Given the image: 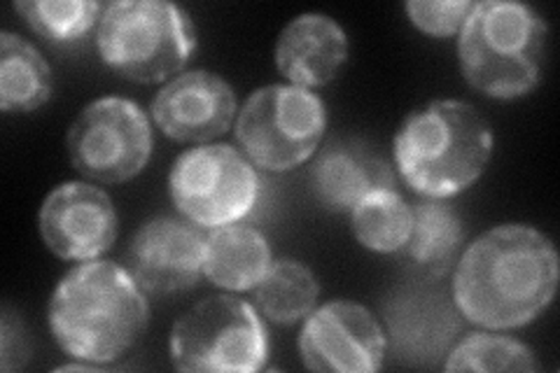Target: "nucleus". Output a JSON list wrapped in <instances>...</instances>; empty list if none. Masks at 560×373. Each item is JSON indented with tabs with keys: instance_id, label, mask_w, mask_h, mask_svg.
I'll return each instance as SVG.
<instances>
[{
	"instance_id": "obj_1",
	"label": "nucleus",
	"mask_w": 560,
	"mask_h": 373,
	"mask_svg": "<svg viewBox=\"0 0 560 373\" xmlns=\"http://www.w3.org/2000/svg\"><path fill=\"white\" fill-rule=\"evenodd\" d=\"M558 278V253L549 236L528 224H502L463 253L453 276V301L471 325L518 329L547 311Z\"/></svg>"
},
{
	"instance_id": "obj_2",
	"label": "nucleus",
	"mask_w": 560,
	"mask_h": 373,
	"mask_svg": "<svg viewBox=\"0 0 560 373\" xmlns=\"http://www.w3.org/2000/svg\"><path fill=\"white\" fill-rule=\"evenodd\" d=\"M49 329L73 360L110 364L148 327V299L129 269L92 259L68 271L49 299Z\"/></svg>"
},
{
	"instance_id": "obj_3",
	"label": "nucleus",
	"mask_w": 560,
	"mask_h": 373,
	"mask_svg": "<svg viewBox=\"0 0 560 373\" xmlns=\"http://www.w3.org/2000/svg\"><path fill=\"white\" fill-rule=\"evenodd\" d=\"M395 164L425 199H451L475 185L493 154V131L465 101H432L413 110L395 136Z\"/></svg>"
},
{
	"instance_id": "obj_4",
	"label": "nucleus",
	"mask_w": 560,
	"mask_h": 373,
	"mask_svg": "<svg viewBox=\"0 0 560 373\" xmlns=\"http://www.w3.org/2000/svg\"><path fill=\"white\" fill-rule=\"evenodd\" d=\"M547 22L535 8L512 0L477 3L460 31L463 78L490 98L512 101L539 84Z\"/></svg>"
},
{
	"instance_id": "obj_5",
	"label": "nucleus",
	"mask_w": 560,
	"mask_h": 373,
	"mask_svg": "<svg viewBox=\"0 0 560 373\" xmlns=\"http://www.w3.org/2000/svg\"><path fill=\"white\" fill-rule=\"evenodd\" d=\"M101 59L121 78L154 84L183 70L197 49L189 14L164 0H119L105 5L96 28Z\"/></svg>"
},
{
	"instance_id": "obj_6",
	"label": "nucleus",
	"mask_w": 560,
	"mask_h": 373,
	"mask_svg": "<svg viewBox=\"0 0 560 373\" xmlns=\"http://www.w3.org/2000/svg\"><path fill=\"white\" fill-rule=\"evenodd\" d=\"M171 360L189 373H255L269 360L267 327L248 301L208 296L173 325Z\"/></svg>"
},
{
	"instance_id": "obj_7",
	"label": "nucleus",
	"mask_w": 560,
	"mask_h": 373,
	"mask_svg": "<svg viewBox=\"0 0 560 373\" xmlns=\"http://www.w3.org/2000/svg\"><path fill=\"white\" fill-rule=\"evenodd\" d=\"M325 129V103L311 89L269 84L245 101L236 140L257 168L290 171L318 152Z\"/></svg>"
},
{
	"instance_id": "obj_8",
	"label": "nucleus",
	"mask_w": 560,
	"mask_h": 373,
	"mask_svg": "<svg viewBox=\"0 0 560 373\" xmlns=\"http://www.w3.org/2000/svg\"><path fill=\"white\" fill-rule=\"evenodd\" d=\"M168 189L185 220L220 229L250 215L259 197V177L250 159L232 145L206 143L175 159Z\"/></svg>"
},
{
	"instance_id": "obj_9",
	"label": "nucleus",
	"mask_w": 560,
	"mask_h": 373,
	"mask_svg": "<svg viewBox=\"0 0 560 373\" xmlns=\"http://www.w3.org/2000/svg\"><path fill=\"white\" fill-rule=\"evenodd\" d=\"M152 145L148 115L121 96L90 103L68 131L70 164L101 185L133 180L148 166Z\"/></svg>"
},
{
	"instance_id": "obj_10",
	"label": "nucleus",
	"mask_w": 560,
	"mask_h": 373,
	"mask_svg": "<svg viewBox=\"0 0 560 373\" xmlns=\"http://www.w3.org/2000/svg\"><path fill=\"white\" fill-rule=\"evenodd\" d=\"M300 352L311 371L372 373L383 366L385 334L362 304L329 301L306 315Z\"/></svg>"
},
{
	"instance_id": "obj_11",
	"label": "nucleus",
	"mask_w": 560,
	"mask_h": 373,
	"mask_svg": "<svg viewBox=\"0 0 560 373\" xmlns=\"http://www.w3.org/2000/svg\"><path fill=\"white\" fill-rule=\"evenodd\" d=\"M40 236L66 261H92L117 241L119 218L113 199L90 183H63L40 208Z\"/></svg>"
},
{
	"instance_id": "obj_12",
	"label": "nucleus",
	"mask_w": 560,
	"mask_h": 373,
	"mask_svg": "<svg viewBox=\"0 0 560 373\" xmlns=\"http://www.w3.org/2000/svg\"><path fill=\"white\" fill-rule=\"evenodd\" d=\"M206 238L189 220L154 218L136 231L127 250L129 273L145 294L191 290L203 276Z\"/></svg>"
},
{
	"instance_id": "obj_13",
	"label": "nucleus",
	"mask_w": 560,
	"mask_h": 373,
	"mask_svg": "<svg viewBox=\"0 0 560 373\" xmlns=\"http://www.w3.org/2000/svg\"><path fill=\"white\" fill-rule=\"evenodd\" d=\"M236 94L230 82L208 70H189L168 80L152 101V119L178 143H210L230 131Z\"/></svg>"
},
{
	"instance_id": "obj_14",
	"label": "nucleus",
	"mask_w": 560,
	"mask_h": 373,
	"mask_svg": "<svg viewBox=\"0 0 560 373\" xmlns=\"http://www.w3.org/2000/svg\"><path fill=\"white\" fill-rule=\"evenodd\" d=\"M348 59L346 31L327 14H300L283 28L276 45V68L292 84L325 86Z\"/></svg>"
},
{
	"instance_id": "obj_15",
	"label": "nucleus",
	"mask_w": 560,
	"mask_h": 373,
	"mask_svg": "<svg viewBox=\"0 0 560 373\" xmlns=\"http://www.w3.org/2000/svg\"><path fill=\"white\" fill-rule=\"evenodd\" d=\"M311 187L327 210L353 212L376 189L395 187V175L374 150L358 140H331L311 168Z\"/></svg>"
},
{
	"instance_id": "obj_16",
	"label": "nucleus",
	"mask_w": 560,
	"mask_h": 373,
	"mask_svg": "<svg viewBox=\"0 0 560 373\" xmlns=\"http://www.w3.org/2000/svg\"><path fill=\"white\" fill-rule=\"evenodd\" d=\"M271 264L269 241L253 226L226 224L206 238L203 276L222 290H255Z\"/></svg>"
},
{
	"instance_id": "obj_17",
	"label": "nucleus",
	"mask_w": 560,
	"mask_h": 373,
	"mask_svg": "<svg viewBox=\"0 0 560 373\" xmlns=\"http://www.w3.org/2000/svg\"><path fill=\"white\" fill-rule=\"evenodd\" d=\"M55 92V78L43 55L10 31L0 35V110L33 113Z\"/></svg>"
},
{
	"instance_id": "obj_18",
	"label": "nucleus",
	"mask_w": 560,
	"mask_h": 373,
	"mask_svg": "<svg viewBox=\"0 0 560 373\" xmlns=\"http://www.w3.org/2000/svg\"><path fill=\"white\" fill-rule=\"evenodd\" d=\"M413 226V210L395 189H376L350 212L353 236L366 250L390 255L405 250Z\"/></svg>"
},
{
	"instance_id": "obj_19",
	"label": "nucleus",
	"mask_w": 560,
	"mask_h": 373,
	"mask_svg": "<svg viewBox=\"0 0 560 373\" xmlns=\"http://www.w3.org/2000/svg\"><path fill=\"white\" fill-rule=\"evenodd\" d=\"M320 285L306 264L296 259H278L255 288L257 308L271 323L294 325L304 319L318 301Z\"/></svg>"
},
{
	"instance_id": "obj_20",
	"label": "nucleus",
	"mask_w": 560,
	"mask_h": 373,
	"mask_svg": "<svg viewBox=\"0 0 560 373\" xmlns=\"http://www.w3.org/2000/svg\"><path fill=\"white\" fill-rule=\"evenodd\" d=\"M465 229L451 206L442 199H425L413 210V226L407 255L430 273H444L463 243Z\"/></svg>"
},
{
	"instance_id": "obj_21",
	"label": "nucleus",
	"mask_w": 560,
	"mask_h": 373,
	"mask_svg": "<svg viewBox=\"0 0 560 373\" xmlns=\"http://www.w3.org/2000/svg\"><path fill=\"white\" fill-rule=\"evenodd\" d=\"M14 10L45 40L73 43L101 22L105 8L94 0H22Z\"/></svg>"
},
{
	"instance_id": "obj_22",
	"label": "nucleus",
	"mask_w": 560,
	"mask_h": 373,
	"mask_svg": "<svg viewBox=\"0 0 560 373\" xmlns=\"http://www.w3.org/2000/svg\"><path fill=\"white\" fill-rule=\"evenodd\" d=\"M446 371H537V360L528 346L510 336L469 334L448 354Z\"/></svg>"
},
{
	"instance_id": "obj_23",
	"label": "nucleus",
	"mask_w": 560,
	"mask_h": 373,
	"mask_svg": "<svg viewBox=\"0 0 560 373\" xmlns=\"http://www.w3.org/2000/svg\"><path fill=\"white\" fill-rule=\"evenodd\" d=\"M477 3L465 0H409L405 5L409 20L428 35L446 38V35L460 33L467 16Z\"/></svg>"
},
{
	"instance_id": "obj_24",
	"label": "nucleus",
	"mask_w": 560,
	"mask_h": 373,
	"mask_svg": "<svg viewBox=\"0 0 560 373\" xmlns=\"http://www.w3.org/2000/svg\"><path fill=\"white\" fill-rule=\"evenodd\" d=\"M0 334H3L0 336V366H3V371L24 369L31 358L28 336L24 331L22 319L12 315L10 308L3 311V331Z\"/></svg>"
}]
</instances>
